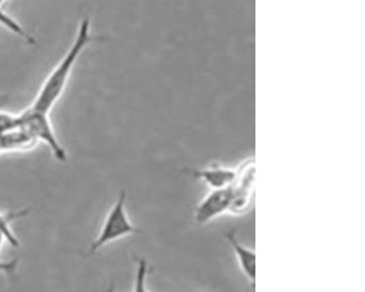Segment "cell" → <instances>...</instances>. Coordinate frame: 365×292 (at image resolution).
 <instances>
[{
    "label": "cell",
    "instance_id": "cell-1",
    "mask_svg": "<svg viewBox=\"0 0 365 292\" xmlns=\"http://www.w3.org/2000/svg\"><path fill=\"white\" fill-rule=\"evenodd\" d=\"M96 40L98 39L91 34V18H83L79 22L74 41L71 43L67 52L65 53L62 60L57 63L56 66L52 69L46 81H43L40 91L36 94V99L30 107L50 114L55 104L64 94L71 73L74 71L75 65H76L79 57L83 54L86 48Z\"/></svg>",
    "mask_w": 365,
    "mask_h": 292
},
{
    "label": "cell",
    "instance_id": "cell-2",
    "mask_svg": "<svg viewBox=\"0 0 365 292\" xmlns=\"http://www.w3.org/2000/svg\"><path fill=\"white\" fill-rule=\"evenodd\" d=\"M136 233H140V230L130 222L128 218L126 212V193L122 191L110 209L103 226L100 230L99 236L95 238L93 244L89 247L88 253L95 254L106 245L126 236H134Z\"/></svg>",
    "mask_w": 365,
    "mask_h": 292
},
{
    "label": "cell",
    "instance_id": "cell-3",
    "mask_svg": "<svg viewBox=\"0 0 365 292\" xmlns=\"http://www.w3.org/2000/svg\"><path fill=\"white\" fill-rule=\"evenodd\" d=\"M19 116V128L26 131L36 142L46 143L52 151L53 156L61 163L67 161V152L57 139L50 116L46 112L38 111L32 107L26 108Z\"/></svg>",
    "mask_w": 365,
    "mask_h": 292
},
{
    "label": "cell",
    "instance_id": "cell-4",
    "mask_svg": "<svg viewBox=\"0 0 365 292\" xmlns=\"http://www.w3.org/2000/svg\"><path fill=\"white\" fill-rule=\"evenodd\" d=\"M232 198L228 212L242 216L250 211L255 191V161L248 158L237 167V177L232 183Z\"/></svg>",
    "mask_w": 365,
    "mask_h": 292
},
{
    "label": "cell",
    "instance_id": "cell-5",
    "mask_svg": "<svg viewBox=\"0 0 365 292\" xmlns=\"http://www.w3.org/2000/svg\"><path fill=\"white\" fill-rule=\"evenodd\" d=\"M214 189L201 200L195 210V220L199 224H207L222 214L227 213L232 198V187Z\"/></svg>",
    "mask_w": 365,
    "mask_h": 292
},
{
    "label": "cell",
    "instance_id": "cell-6",
    "mask_svg": "<svg viewBox=\"0 0 365 292\" xmlns=\"http://www.w3.org/2000/svg\"><path fill=\"white\" fill-rule=\"evenodd\" d=\"M190 175L193 178L202 181L205 185L214 189H222V188L230 187L235 183L237 177V168L223 166V165L213 164L211 166L204 168L192 169Z\"/></svg>",
    "mask_w": 365,
    "mask_h": 292
},
{
    "label": "cell",
    "instance_id": "cell-7",
    "mask_svg": "<svg viewBox=\"0 0 365 292\" xmlns=\"http://www.w3.org/2000/svg\"><path fill=\"white\" fill-rule=\"evenodd\" d=\"M226 241L232 247L240 271H242L248 281L254 286L255 281H256V253L252 248L240 242L235 231H232L226 234Z\"/></svg>",
    "mask_w": 365,
    "mask_h": 292
},
{
    "label": "cell",
    "instance_id": "cell-8",
    "mask_svg": "<svg viewBox=\"0 0 365 292\" xmlns=\"http://www.w3.org/2000/svg\"><path fill=\"white\" fill-rule=\"evenodd\" d=\"M38 144L36 140L24 129H12L5 134H0V148L1 152H21L34 148Z\"/></svg>",
    "mask_w": 365,
    "mask_h": 292
},
{
    "label": "cell",
    "instance_id": "cell-9",
    "mask_svg": "<svg viewBox=\"0 0 365 292\" xmlns=\"http://www.w3.org/2000/svg\"><path fill=\"white\" fill-rule=\"evenodd\" d=\"M29 210H19V211L8 212V213H0V234L5 238V240L14 247L20 246L19 240L12 231V222L18 218L28 216Z\"/></svg>",
    "mask_w": 365,
    "mask_h": 292
},
{
    "label": "cell",
    "instance_id": "cell-10",
    "mask_svg": "<svg viewBox=\"0 0 365 292\" xmlns=\"http://www.w3.org/2000/svg\"><path fill=\"white\" fill-rule=\"evenodd\" d=\"M148 271H150L148 261L142 257L136 259V275L133 292H148Z\"/></svg>",
    "mask_w": 365,
    "mask_h": 292
},
{
    "label": "cell",
    "instance_id": "cell-11",
    "mask_svg": "<svg viewBox=\"0 0 365 292\" xmlns=\"http://www.w3.org/2000/svg\"><path fill=\"white\" fill-rule=\"evenodd\" d=\"M106 292H115V287H114V285H110Z\"/></svg>",
    "mask_w": 365,
    "mask_h": 292
},
{
    "label": "cell",
    "instance_id": "cell-12",
    "mask_svg": "<svg viewBox=\"0 0 365 292\" xmlns=\"http://www.w3.org/2000/svg\"><path fill=\"white\" fill-rule=\"evenodd\" d=\"M6 0H0V9L3 7L4 4H5Z\"/></svg>",
    "mask_w": 365,
    "mask_h": 292
},
{
    "label": "cell",
    "instance_id": "cell-13",
    "mask_svg": "<svg viewBox=\"0 0 365 292\" xmlns=\"http://www.w3.org/2000/svg\"><path fill=\"white\" fill-rule=\"evenodd\" d=\"M0 153H3V152H1V148H0Z\"/></svg>",
    "mask_w": 365,
    "mask_h": 292
}]
</instances>
